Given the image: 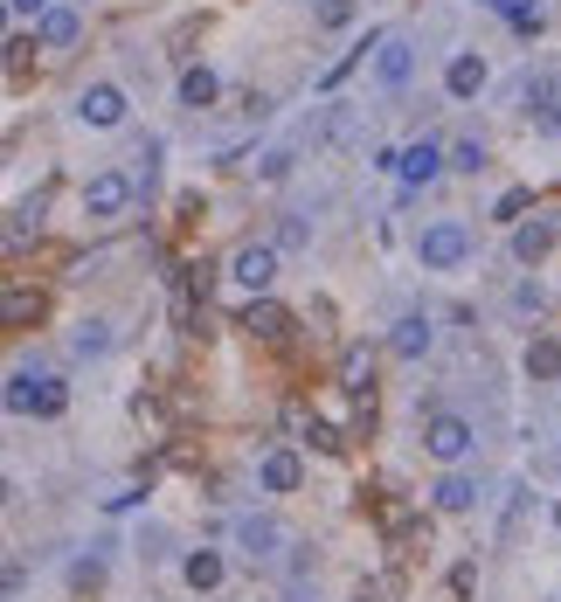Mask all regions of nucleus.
Wrapping results in <instances>:
<instances>
[{"label": "nucleus", "mask_w": 561, "mask_h": 602, "mask_svg": "<svg viewBox=\"0 0 561 602\" xmlns=\"http://www.w3.org/2000/svg\"><path fill=\"white\" fill-rule=\"evenodd\" d=\"M416 256H423V271H457L472 256V229L465 222H430L416 235Z\"/></svg>", "instance_id": "7ed1b4c3"}, {"label": "nucleus", "mask_w": 561, "mask_h": 602, "mask_svg": "<svg viewBox=\"0 0 561 602\" xmlns=\"http://www.w3.org/2000/svg\"><path fill=\"white\" fill-rule=\"evenodd\" d=\"M243 326L257 332V339H285V332H292V311H285V305H271V298H250Z\"/></svg>", "instance_id": "4468645a"}, {"label": "nucleus", "mask_w": 561, "mask_h": 602, "mask_svg": "<svg viewBox=\"0 0 561 602\" xmlns=\"http://www.w3.org/2000/svg\"><path fill=\"white\" fill-rule=\"evenodd\" d=\"M277 250H313V222L285 215V222H277Z\"/></svg>", "instance_id": "393cba45"}, {"label": "nucleus", "mask_w": 561, "mask_h": 602, "mask_svg": "<svg viewBox=\"0 0 561 602\" xmlns=\"http://www.w3.org/2000/svg\"><path fill=\"white\" fill-rule=\"evenodd\" d=\"M527 208H533V194H527V188H506V194H499V208H493V215L520 229V222H527Z\"/></svg>", "instance_id": "a878e982"}, {"label": "nucleus", "mask_w": 561, "mask_h": 602, "mask_svg": "<svg viewBox=\"0 0 561 602\" xmlns=\"http://www.w3.org/2000/svg\"><path fill=\"white\" fill-rule=\"evenodd\" d=\"M410 70H416V49H410V35H381V56H374L381 91H402V84H410Z\"/></svg>", "instance_id": "6e6552de"}, {"label": "nucleus", "mask_w": 561, "mask_h": 602, "mask_svg": "<svg viewBox=\"0 0 561 602\" xmlns=\"http://www.w3.org/2000/svg\"><path fill=\"white\" fill-rule=\"evenodd\" d=\"M451 167V152L437 146V139H416V146H402V160H395V173L410 180V188H430V180H437Z\"/></svg>", "instance_id": "0eeeda50"}, {"label": "nucleus", "mask_w": 561, "mask_h": 602, "mask_svg": "<svg viewBox=\"0 0 561 602\" xmlns=\"http://www.w3.org/2000/svg\"><path fill=\"white\" fill-rule=\"evenodd\" d=\"M389 347H395V360H423V353H430V319H423V311H410V319H395Z\"/></svg>", "instance_id": "ddd939ff"}, {"label": "nucleus", "mask_w": 561, "mask_h": 602, "mask_svg": "<svg viewBox=\"0 0 561 602\" xmlns=\"http://www.w3.org/2000/svg\"><path fill=\"white\" fill-rule=\"evenodd\" d=\"M181 574H188V589H194V595H209V589H222V574H229V568H222L215 547H194V555L181 561Z\"/></svg>", "instance_id": "f8f14e48"}, {"label": "nucleus", "mask_w": 561, "mask_h": 602, "mask_svg": "<svg viewBox=\"0 0 561 602\" xmlns=\"http://www.w3.org/2000/svg\"><path fill=\"white\" fill-rule=\"evenodd\" d=\"M444 91L465 104V97H478L486 91V56H478V49H457L451 56V70H444Z\"/></svg>", "instance_id": "9d476101"}, {"label": "nucleus", "mask_w": 561, "mask_h": 602, "mask_svg": "<svg viewBox=\"0 0 561 602\" xmlns=\"http://www.w3.org/2000/svg\"><path fill=\"white\" fill-rule=\"evenodd\" d=\"M112 339H118L112 319H84V326H76V339H70V353H76V360H105Z\"/></svg>", "instance_id": "f3484780"}, {"label": "nucleus", "mask_w": 561, "mask_h": 602, "mask_svg": "<svg viewBox=\"0 0 561 602\" xmlns=\"http://www.w3.org/2000/svg\"><path fill=\"white\" fill-rule=\"evenodd\" d=\"M8 8H14L21 21H29V14H49V0H8Z\"/></svg>", "instance_id": "72a5a7b5"}, {"label": "nucleus", "mask_w": 561, "mask_h": 602, "mask_svg": "<svg viewBox=\"0 0 561 602\" xmlns=\"http://www.w3.org/2000/svg\"><path fill=\"white\" fill-rule=\"evenodd\" d=\"M133 194H139V180L118 173V167H105V173L84 180V215H91V222H118L125 208H133Z\"/></svg>", "instance_id": "f03ea898"}, {"label": "nucleus", "mask_w": 561, "mask_h": 602, "mask_svg": "<svg viewBox=\"0 0 561 602\" xmlns=\"http://www.w3.org/2000/svg\"><path fill=\"white\" fill-rule=\"evenodd\" d=\"M561 243V215H541V222H520L514 229V264H541V256Z\"/></svg>", "instance_id": "1a4fd4ad"}, {"label": "nucleus", "mask_w": 561, "mask_h": 602, "mask_svg": "<svg viewBox=\"0 0 561 602\" xmlns=\"http://www.w3.org/2000/svg\"><path fill=\"white\" fill-rule=\"evenodd\" d=\"M125 112H133V104H125L118 84H91V91H76V118H84L91 133H112V125H125Z\"/></svg>", "instance_id": "423d86ee"}, {"label": "nucleus", "mask_w": 561, "mask_h": 602, "mask_svg": "<svg viewBox=\"0 0 561 602\" xmlns=\"http://www.w3.org/2000/svg\"><path fill=\"white\" fill-rule=\"evenodd\" d=\"M554 527H561V506H554Z\"/></svg>", "instance_id": "c9c22d12"}, {"label": "nucleus", "mask_w": 561, "mask_h": 602, "mask_svg": "<svg viewBox=\"0 0 561 602\" xmlns=\"http://www.w3.org/2000/svg\"><path fill=\"white\" fill-rule=\"evenodd\" d=\"M236 547L250 561H271L277 555V527H271V519H236Z\"/></svg>", "instance_id": "a211bd4d"}, {"label": "nucleus", "mask_w": 561, "mask_h": 602, "mask_svg": "<svg viewBox=\"0 0 561 602\" xmlns=\"http://www.w3.org/2000/svg\"><path fill=\"white\" fill-rule=\"evenodd\" d=\"M133 160H139V167H133V180H139V194H152V188H160V139H146V146L133 152Z\"/></svg>", "instance_id": "4be33fe9"}, {"label": "nucleus", "mask_w": 561, "mask_h": 602, "mask_svg": "<svg viewBox=\"0 0 561 602\" xmlns=\"http://www.w3.org/2000/svg\"><path fill=\"white\" fill-rule=\"evenodd\" d=\"M520 368H527V381H561V339H527V360H520Z\"/></svg>", "instance_id": "2eb2a0df"}, {"label": "nucleus", "mask_w": 561, "mask_h": 602, "mask_svg": "<svg viewBox=\"0 0 561 602\" xmlns=\"http://www.w3.org/2000/svg\"><path fill=\"white\" fill-rule=\"evenodd\" d=\"M8 409H14V415H35V423H56V415L70 409V388L49 381V374L14 368V374H8Z\"/></svg>", "instance_id": "f257e3e1"}, {"label": "nucleus", "mask_w": 561, "mask_h": 602, "mask_svg": "<svg viewBox=\"0 0 561 602\" xmlns=\"http://www.w3.org/2000/svg\"><path fill=\"white\" fill-rule=\"evenodd\" d=\"M340 388H347L353 402L374 395V353H368V347H347V353H340Z\"/></svg>", "instance_id": "9b49d317"}, {"label": "nucleus", "mask_w": 561, "mask_h": 602, "mask_svg": "<svg viewBox=\"0 0 561 602\" xmlns=\"http://www.w3.org/2000/svg\"><path fill=\"white\" fill-rule=\"evenodd\" d=\"M533 125H541V133H554V139H561V97H548L541 112H533Z\"/></svg>", "instance_id": "7c9ffc66"}, {"label": "nucleus", "mask_w": 561, "mask_h": 602, "mask_svg": "<svg viewBox=\"0 0 561 602\" xmlns=\"http://www.w3.org/2000/svg\"><path fill=\"white\" fill-rule=\"evenodd\" d=\"M35 222H42V194L14 208V222H8V250H21V243H29V229H35Z\"/></svg>", "instance_id": "5701e85b"}, {"label": "nucleus", "mask_w": 561, "mask_h": 602, "mask_svg": "<svg viewBox=\"0 0 561 602\" xmlns=\"http://www.w3.org/2000/svg\"><path fill=\"white\" fill-rule=\"evenodd\" d=\"M215 91H222V84H215V70H188V76H181V104H188V112H209Z\"/></svg>", "instance_id": "aec40b11"}, {"label": "nucleus", "mask_w": 561, "mask_h": 602, "mask_svg": "<svg viewBox=\"0 0 561 602\" xmlns=\"http://www.w3.org/2000/svg\"><path fill=\"white\" fill-rule=\"evenodd\" d=\"M292 160H298V152H292V146H277V152H264V160H257V173H264V180H285Z\"/></svg>", "instance_id": "c85d7f7f"}, {"label": "nucleus", "mask_w": 561, "mask_h": 602, "mask_svg": "<svg viewBox=\"0 0 561 602\" xmlns=\"http://www.w3.org/2000/svg\"><path fill=\"white\" fill-rule=\"evenodd\" d=\"M353 602H381V589H374V582H368V589H353Z\"/></svg>", "instance_id": "f704fd0d"}, {"label": "nucleus", "mask_w": 561, "mask_h": 602, "mask_svg": "<svg viewBox=\"0 0 561 602\" xmlns=\"http://www.w3.org/2000/svg\"><path fill=\"white\" fill-rule=\"evenodd\" d=\"M451 167L457 173H478V167H486V139H457L451 146Z\"/></svg>", "instance_id": "bb28decb"}, {"label": "nucleus", "mask_w": 561, "mask_h": 602, "mask_svg": "<svg viewBox=\"0 0 561 602\" xmlns=\"http://www.w3.org/2000/svg\"><path fill=\"white\" fill-rule=\"evenodd\" d=\"M0 311H8V326H29L35 311H42V298H35V292H21V284H8V305H0Z\"/></svg>", "instance_id": "b1692460"}, {"label": "nucleus", "mask_w": 561, "mask_h": 602, "mask_svg": "<svg viewBox=\"0 0 561 602\" xmlns=\"http://www.w3.org/2000/svg\"><path fill=\"white\" fill-rule=\"evenodd\" d=\"M506 21L527 29V35H541V8H533V0H514V14H506Z\"/></svg>", "instance_id": "c756f323"}, {"label": "nucleus", "mask_w": 561, "mask_h": 602, "mask_svg": "<svg viewBox=\"0 0 561 602\" xmlns=\"http://www.w3.org/2000/svg\"><path fill=\"white\" fill-rule=\"evenodd\" d=\"M133 415H139V423H146V430H167V415H160V402H146V395L133 402Z\"/></svg>", "instance_id": "473e14b6"}, {"label": "nucleus", "mask_w": 561, "mask_h": 602, "mask_svg": "<svg viewBox=\"0 0 561 602\" xmlns=\"http://www.w3.org/2000/svg\"><path fill=\"white\" fill-rule=\"evenodd\" d=\"M70 582H76V589H97V582H105V561H76Z\"/></svg>", "instance_id": "2f4dec72"}, {"label": "nucleus", "mask_w": 561, "mask_h": 602, "mask_svg": "<svg viewBox=\"0 0 561 602\" xmlns=\"http://www.w3.org/2000/svg\"><path fill=\"white\" fill-rule=\"evenodd\" d=\"M472 506H478V478H465V471L437 478V513H472Z\"/></svg>", "instance_id": "6ab92c4d"}, {"label": "nucleus", "mask_w": 561, "mask_h": 602, "mask_svg": "<svg viewBox=\"0 0 561 602\" xmlns=\"http://www.w3.org/2000/svg\"><path fill=\"white\" fill-rule=\"evenodd\" d=\"M472 443H478V430L465 423V415H451V409L423 423V451L437 457V464H465V457H472Z\"/></svg>", "instance_id": "20e7f679"}, {"label": "nucleus", "mask_w": 561, "mask_h": 602, "mask_svg": "<svg viewBox=\"0 0 561 602\" xmlns=\"http://www.w3.org/2000/svg\"><path fill=\"white\" fill-rule=\"evenodd\" d=\"M313 14H319V29H347V21H353V0H313Z\"/></svg>", "instance_id": "cd10ccee"}, {"label": "nucleus", "mask_w": 561, "mask_h": 602, "mask_svg": "<svg viewBox=\"0 0 561 602\" xmlns=\"http://www.w3.org/2000/svg\"><path fill=\"white\" fill-rule=\"evenodd\" d=\"M257 478H264V492H298V457L292 451H264V464H257Z\"/></svg>", "instance_id": "dca6fc26"}, {"label": "nucleus", "mask_w": 561, "mask_h": 602, "mask_svg": "<svg viewBox=\"0 0 561 602\" xmlns=\"http://www.w3.org/2000/svg\"><path fill=\"white\" fill-rule=\"evenodd\" d=\"M76 42V8H49L42 14V49H70Z\"/></svg>", "instance_id": "412c9836"}, {"label": "nucleus", "mask_w": 561, "mask_h": 602, "mask_svg": "<svg viewBox=\"0 0 561 602\" xmlns=\"http://www.w3.org/2000/svg\"><path fill=\"white\" fill-rule=\"evenodd\" d=\"M229 277H236L250 298H264L271 277H277V243H243L236 256H229Z\"/></svg>", "instance_id": "39448f33"}]
</instances>
